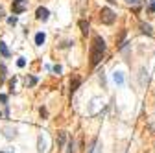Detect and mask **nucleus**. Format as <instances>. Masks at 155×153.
Masks as SVG:
<instances>
[{"label": "nucleus", "mask_w": 155, "mask_h": 153, "mask_svg": "<svg viewBox=\"0 0 155 153\" xmlns=\"http://www.w3.org/2000/svg\"><path fill=\"white\" fill-rule=\"evenodd\" d=\"M103 54H105V41L100 35H96L93 39V43H90V50H89V63H90V66H96L98 63H100Z\"/></svg>", "instance_id": "f257e3e1"}, {"label": "nucleus", "mask_w": 155, "mask_h": 153, "mask_svg": "<svg viewBox=\"0 0 155 153\" xmlns=\"http://www.w3.org/2000/svg\"><path fill=\"white\" fill-rule=\"evenodd\" d=\"M100 20H102V24H113L116 20V13L113 11V9H109V8H102V11H100Z\"/></svg>", "instance_id": "f03ea898"}, {"label": "nucleus", "mask_w": 155, "mask_h": 153, "mask_svg": "<svg viewBox=\"0 0 155 153\" xmlns=\"http://www.w3.org/2000/svg\"><path fill=\"white\" fill-rule=\"evenodd\" d=\"M11 9L15 15H20V13H24L28 9V0H13L11 4Z\"/></svg>", "instance_id": "7ed1b4c3"}, {"label": "nucleus", "mask_w": 155, "mask_h": 153, "mask_svg": "<svg viewBox=\"0 0 155 153\" xmlns=\"http://www.w3.org/2000/svg\"><path fill=\"white\" fill-rule=\"evenodd\" d=\"M46 146H48V137H46V135H41V137H39V142H37V149H39V153H44V151L48 149Z\"/></svg>", "instance_id": "20e7f679"}, {"label": "nucleus", "mask_w": 155, "mask_h": 153, "mask_svg": "<svg viewBox=\"0 0 155 153\" xmlns=\"http://www.w3.org/2000/svg\"><path fill=\"white\" fill-rule=\"evenodd\" d=\"M35 17H37V20H48V17H50V11H48L46 8H39L37 11H35Z\"/></svg>", "instance_id": "39448f33"}, {"label": "nucleus", "mask_w": 155, "mask_h": 153, "mask_svg": "<svg viewBox=\"0 0 155 153\" xmlns=\"http://www.w3.org/2000/svg\"><path fill=\"white\" fill-rule=\"evenodd\" d=\"M80 85H81V78H80V76H74L72 81H70V94H74Z\"/></svg>", "instance_id": "423d86ee"}, {"label": "nucleus", "mask_w": 155, "mask_h": 153, "mask_svg": "<svg viewBox=\"0 0 155 153\" xmlns=\"http://www.w3.org/2000/svg\"><path fill=\"white\" fill-rule=\"evenodd\" d=\"M113 81H115L116 85H124V81H126V79H124V74H122L120 70H116L115 74H113Z\"/></svg>", "instance_id": "0eeeda50"}, {"label": "nucleus", "mask_w": 155, "mask_h": 153, "mask_svg": "<svg viewBox=\"0 0 155 153\" xmlns=\"http://www.w3.org/2000/svg\"><path fill=\"white\" fill-rule=\"evenodd\" d=\"M65 142H67V133L65 131H59L57 133V148H63Z\"/></svg>", "instance_id": "6e6552de"}, {"label": "nucleus", "mask_w": 155, "mask_h": 153, "mask_svg": "<svg viewBox=\"0 0 155 153\" xmlns=\"http://www.w3.org/2000/svg\"><path fill=\"white\" fill-rule=\"evenodd\" d=\"M140 31H142V33H146V35H151V26L150 24H146V22H140Z\"/></svg>", "instance_id": "1a4fd4ad"}, {"label": "nucleus", "mask_w": 155, "mask_h": 153, "mask_svg": "<svg viewBox=\"0 0 155 153\" xmlns=\"http://www.w3.org/2000/svg\"><path fill=\"white\" fill-rule=\"evenodd\" d=\"M44 39H46V35H44L43 31H39L37 35H35V44H37V46H41V44L44 43Z\"/></svg>", "instance_id": "9d476101"}, {"label": "nucleus", "mask_w": 155, "mask_h": 153, "mask_svg": "<svg viewBox=\"0 0 155 153\" xmlns=\"http://www.w3.org/2000/svg\"><path fill=\"white\" fill-rule=\"evenodd\" d=\"M80 28H81V33H83V35H87V33H89V22L80 20Z\"/></svg>", "instance_id": "9b49d317"}, {"label": "nucleus", "mask_w": 155, "mask_h": 153, "mask_svg": "<svg viewBox=\"0 0 155 153\" xmlns=\"http://www.w3.org/2000/svg\"><path fill=\"white\" fill-rule=\"evenodd\" d=\"M0 54H2L4 57H9V50H8V46H6V43H0Z\"/></svg>", "instance_id": "f8f14e48"}, {"label": "nucleus", "mask_w": 155, "mask_h": 153, "mask_svg": "<svg viewBox=\"0 0 155 153\" xmlns=\"http://www.w3.org/2000/svg\"><path fill=\"white\" fill-rule=\"evenodd\" d=\"M4 131H6V138H13V137H15V129H11V127H6Z\"/></svg>", "instance_id": "ddd939ff"}, {"label": "nucleus", "mask_w": 155, "mask_h": 153, "mask_svg": "<svg viewBox=\"0 0 155 153\" xmlns=\"http://www.w3.org/2000/svg\"><path fill=\"white\" fill-rule=\"evenodd\" d=\"M4 79H6V66L0 65V83H4Z\"/></svg>", "instance_id": "4468645a"}, {"label": "nucleus", "mask_w": 155, "mask_h": 153, "mask_svg": "<svg viewBox=\"0 0 155 153\" xmlns=\"http://www.w3.org/2000/svg\"><path fill=\"white\" fill-rule=\"evenodd\" d=\"M35 83H37V78H26V85H35Z\"/></svg>", "instance_id": "2eb2a0df"}, {"label": "nucleus", "mask_w": 155, "mask_h": 153, "mask_svg": "<svg viewBox=\"0 0 155 153\" xmlns=\"http://www.w3.org/2000/svg\"><path fill=\"white\" fill-rule=\"evenodd\" d=\"M17 65H19V66H20V68H22V66H24V65H26V59H24V57H20V59H19V61H17Z\"/></svg>", "instance_id": "dca6fc26"}, {"label": "nucleus", "mask_w": 155, "mask_h": 153, "mask_svg": "<svg viewBox=\"0 0 155 153\" xmlns=\"http://www.w3.org/2000/svg\"><path fill=\"white\" fill-rule=\"evenodd\" d=\"M8 22H9L11 26H15V24H17V17H9V19H8Z\"/></svg>", "instance_id": "f3484780"}, {"label": "nucleus", "mask_w": 155, "mask_h": 153, "mask_svg": "<svg viewBox=\"0 0 155 153\" xmlns=\"http://www.w3.org/2000/svg\"><path fill=\"white\" fill-rule=\"evenodd\" d=\"M68 153H74V142L72 140L68 142Z\"/></svg>", "instance_id": "a211bd4d"}, {"label": "nucleus", "mask_w": 155, "mask_h": 153, "mask_svg": "<svg viewBox=\"0 0 155 153\" xmlns=\"http://www.w3.org/2000/svg\"><path fill=\"white\" fill-rule=\"evenodd\" d=\"M0 102L6 103V102H8V96H6V94H0Z\"/></svg>", "instance_id": "6ab92c4d"}, {"label": "nucleus", "mask_w": 155, "mask_h": 153, "mask_svg": "<svg viewBox=\"0 0 155 153\" xmlns=\"http://www.w3.org/2000/svg\"><path fill=\"white\" fill-rule=\"evenodd\" d=\"M150 11L155 13V0H151V4H150Z\"/></svg>", "instance_id": "aec40b11"}, {"label": "nucleus", "mask_w": 155, "mask_h": 153, "mask_svg": "<svg viewBox=\"0 0 155 153\" xmlns=\"http://www.w3.org/2000/svg\"><path fill=\"white\" fill-rule=\"evenodd\" d=\"M93 153H102V146H94V151Z\"/></svg>", "instance_id": "412c9836"}, {"label": "nucleus", "mask_w": 155, "mask_h": 153, "mask_svg": "<svg viewBox=\"0 0 155 153\" xmlns=\"http://www.w3.org/2000/svg\"><path fill=\"white\" fill-rule=\"evenodd\" d=\"M54 72H55V74H59V72H61V66H59V65H57V66H54Z\"/></svg>", "instance_id": "4be33fe9"}, {"label": "nucleus", "mask_w": 155, "mask_h": 153, "mask_svg": "<svg viewBox=\"0 0 155 153\" xmlns=\"http://www.w3.org/2000/svg\"><path fill=\"white\" fill-rule=\"evenodd\" d=\"M4 17V8H0V19Z\"/></svg>", "instance_id": "5701e85b"}, {"label": "nucleus", "mask_w": 155, "mask_h": 153, "mask_svg": "<svg viewBox=\"0 0 155 153\" xmlns=\"http://www.w3.org/2000/svg\"><path fill=\"white\" fill-rule=\"evenodd\" d=\"M107 2H109V4H116V0H107Z\"/></svg>", "instance_id": "b1692460"}, {"label": "nucleus", "mask_w": 155, "mask_h": 153, "mask_svg": "<svg viewBox=\"0 0 155 153\" xmlns=\"http://www.w3.org/2000/svg\"><path fill=\"white\" fill-rule=\"evenodd\" d=\"M128 2H129V4H135V2H137V0H128Z\"/></svg>", "instance_id": "393cba45"}]
</instances>
